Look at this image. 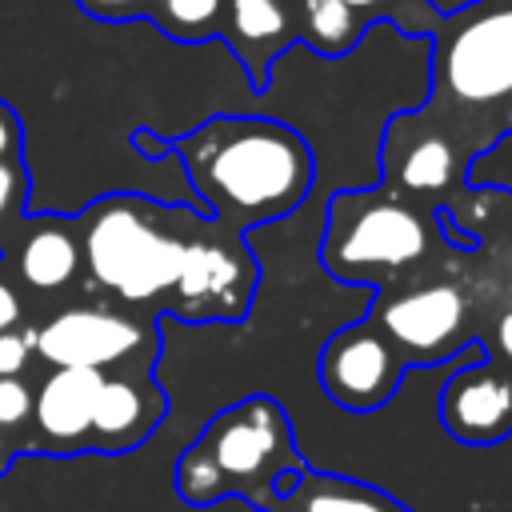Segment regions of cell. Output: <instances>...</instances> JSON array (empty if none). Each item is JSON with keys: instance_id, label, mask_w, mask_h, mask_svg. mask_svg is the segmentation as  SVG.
<instances>
[{"instance_id": "277c9868", "label": "cell", "mask_w": 512, "mask_h": 512, "mask_svg": "<svg viewBox=\"0 0 512 512\" xmlns=\"http://www.w3.org/2000/svg\"><path fill=\"white\" fill-rule=\"evenodd\" d=\"M428 44L432 92L424 108L484 156L512 132V4L468 0L444 12Z\"/></svg>"}, {"instance_id": "5bb4252c", "label": "cell", "mask_w": 512, "mask_h": 512, "mask_svg": "<svg viewBox=\"0 0 512 512\" xmlns=\"http://www.w3.org/2000/svg\"><path fill=\"white\" fill-rule=\"evenodd\" d=\"M104 372L96 368H52L40 392L32 396V416L40 432V452H88L92 408Z\"/></svg>"}, {"instance_id": "9c48e42d", "label": "cell", "mask_w": 512, "mask_h": 512, "mask_svg": "<svg viewBox=\"0 0 512 512\" xmlns=\"http://www.w3.org/2000/svg\"><path fill=\"white\" fill-rule=\"evenodd\" d=\"M36 352L52 368H128L160 360V332L152 316H132L112 304H80L56 312L36 328Z\"/></svg>"}, {"instance_id": "cb8c5ba5", "label": "cell", "mask_w": 512, "mask_h": 512, "mask_svg": "<svg viewBox=\"0 0 512 512\" xmlns=\"http://www.w3.org/2000/svg\"><path fill=\"white\" fill-rule=\"evenodd\" d=\"M480 348H484V356H492L496 364L512 368V304H508V308L488 324V332H484Z\"/></svg>"}, {"instance_id": "4316f807", "label": "cell", "mask_w": 512, "mask_h": 512, "mask_svg": "<svg viewBox=\"0 0 512 512\" xmlns=\"http://www.w3.org/2000/svg\"><path fill=\"white\" fill-rule=\"evenodd\" d=\"M500 272H504V296H508V304H512V260H508Z\"/></svg>"}, {"instance_id": "44dd1931", "label": "cell", "mask_w": 512, "mask_h": 512, "mask_svg": "<svg viewBox=\"0 0 512 512\" xmlns=\"http://www.w3.org/2000/svg\"><path fill=\"white\" fill-rule=\"evenodd\" d=\"M36 352V328H8L0 332V376H20L28 356Z\"/></svg>"}, {"instance_id": "8fae6325", "label": "cell", "mask_w": 512, "mask_h": 512, "mask_svg": "<svg viewBox=\"0 0 512 512\" xmlns=\"http://www.w3.org/2000/svg\"><path fill=\"white\" fill-rule=\"evenodd\" d=\"M440 428L468 448H492L512 436V368L496 364L476 348L460 368L448 372L436 400Z\"/></svg>"}, {"instance_id": "2e32d148", "label": "cell", "mask_w": 512, "mask_h": 512, "mask_svg": "<svg viewBox=\"0 0 512 512\" xmlns=\"http://www.w3.org/2000/svg\"><path fill=\"white\" fill-rule=\"evenodd\" d=\"M16 268H20L24 284H32L40 292L68 288L84 268L76 228L68 220H48V224L32 228L16 252Z\"/></svg>"}, {"instance_id": "9a60e30c", "label": "cell", "mask_w": 512, "mask_h": 512, "mask_svg": "<svg viewBox=\"0 0 512 512\" xmlns=\"http://www.w3.org/2000/svg\"><path fill=\"white\" fill-rule=\"evenodd\" d=\"M264 512H416V508H408L404 500H396L392 492L368 480L304 464L300 472L280 476L276 496Z\"/></svg>"}, {"instance_id": "4fadbf2b", "label": "cell", "mask_w": 512, "mask_h": 512, "mask_svg": "<svg viewBox=\"0 0 512 512\" xmlns=\"http://www.w3.org/2000/svg\"><path fill=\"white\" fill-rule=\"evenodd\" d=\"M220 40L240 60L248 88L268 92L276 60L300 44L296 36V0H228Z\"/></svg>"}, {"instance_id": "603a6c76", "label": "cell", "mask_w": 512, "mask_h": 512, "mask_svg": "<svg viewBox=\"0 0 512 512\" xmlns=\"http://www.w3.org/2000/svg\"><path fill=\"white\" fill-rule=\"evenodd\" d=\"M24 200H28V172H24V164L20 160L0 164V224L8 216H16L24 208Z\"/></svg>"}, {"instance_id": "52a82bcc", "label": "cell", "mask_w": 512, "mask_h": 512, "mask_svg": "<svg viewBox=\"0 0 512 512\" xmlns=\"http://www.w3.org/2000/svg\"><path fill=\"white\" fill-rule=\"evenodd\" d=\"M260 288V260L252 244L216 224L212 216H200L188 248L180 276L160 304L164 316L188 320V324H240L252 312Z\"/></svg>"}, {"instance_id": "ac0fdd59", "label": "cell", "mask_w": 512, "mask_h": 512, "mask_svg": "<svg viewBox=\"0 0 512 512\" xmlns=\"http://www.w3.org/2000/svg\"><path fill=\"white\" fill-rule=\"evenodd\" d=\"M228 0H156L148 24H156L176 44H204L220 40Z\"/></svg>"}, {"instance_id": "484cf974", "label": "cell", "mask_w": 512, "mask_h": 512, "mask_svg": "<svg viewBox=\"0 0 512 512\" xmlns=\"http://www.w3.org/2000/svg\"><path fill=\"white\" fill-rule=\"evenodd\" d=\"M16 320H20V300H16V292L0 280V332L16 328Z\"/></svg>"}, {"instance_id": "83f0119b", "label": "cell", "mask_w": 512, "mask_h": 512, "mask_svg": "<svg viewBox=\"0 0 512 512\" xmlns=\"http://www.w3.org/2000/svg\"><path fill=\"white\" fill-rule=\"evenodd\" d=\"M492 4H512V0H492Z\"/></svg>"}, {"instance_id": "7402d4cb", "label": "cell", "mask_w": 512, "mask_h": 512, "mask_svg": "<svg viewBox=\"0 0 512 512\" xmlns=\"http://www.w3.org/2000/svg\"><path fill=\"white\" fill-rule=\"evenodd\" d=\"M32 416V392L20 376H0V428H16Z\"/></svg>"}, {"instance_id": "7c38bea8", "label": "cell", "mask_w": 512, "mask_h": 512, "mask_svg": "<svg viewBox=\"0 0 512 512\" xmlns=\"http://www.w3.org/2000/svg\"><path fill=\"white\" fill-rule=\"evenodd\" d=\"M152 368L156 364H128L104 372L92 408L88 452H132L160 428L168 416V392Z\"/></svg>"}, {"instance_id": "30bf717a", "label": "cell", "mask_w": 512, "mask_h": 512, "mask_svg": "<svg viewBox=\"0 0 512 512\" xmlns=\"http://www.w3.org/2000/svg\"><path fill=\"white\" fill-rule=\"evenodd\" d=\"M404 372H408L404 360L396 356V348L368 312L352 324H340L316 356V380L324 396L356 416L384 408L400 392Z\"/></svg>"}, {"instance_id": "ba28073f", "label": "cell", "mask_w": 512, "mask_h": 512, "mask_svg": "<svg viewBox=\"0 0 512 512\" xmlns=\"http://www.w3.org/2000/svg\"><path fill=\"white\" fill-rule=\"evenodd\" d=\"M472 160H476L472 144L428 108L396 112L384 124L380 188L400 200L444 212L464 196Z\"/></svg>"}, {"instance_id": "5b68a950", "label": "cell", "mask_w": 512, "mask_h": 512, "mask_svg": "<svg viewBox=\"0 0 512 512\" xmlns=\"http://www.w3.org/2000/svg\"><path fill=\"white\" fill-rule=\"evenodd\" d=\"M200 216V208L160 204L140 192H108L92 200L76 220L88 280L120 304L160 308L180 276Z\"/></svg>"}, {"instance_id": "ffe728a7", "label": "cell", "mask_w": 512, "mask_h": 512, "mask_svg": "<svg viewBox=\"0 0 512 512\" xmlns=\"http://www.w3.org/2000/svg\"><path fill=\"white\" fill-rule=\"evenodd\" d=\"M156 0H76V8L88 16V20H100V24H128V20H148Z\"/></svg>"}, {"instance_id": "6da1fadb", "label": "cell", "mask_w": 512, "mask_h": 512, "mask_svg": "<svg viewBox=\"0 0 512 512\" xmlns=\"http://www.w3.org/2000/svg\"><path fill=\"white\" fill-rule=\"evenodd\" d=\"M132 144L144 156H176L200 212L240 236L292 216L316 184V156L308 140L272 116L224 112L176 140L136 128Z\"/></svg>"}, {"instance_id": "7a4b0ae2", "label": "cell", "mask_w": 512, "mask_h": 512, "mask_svg": "<svg viewBox=\"0 0 512 512\" xmlns=\"http://www.w3.org/2000/svg\"><path fill=\"white\" fill-rule=\"evenodd\" d=\"M316 256L332 280L364 284L376 296L452 272L468 252L448 244L432 208L400 200L376 184L332 192Z\"/></svg>"}, {"instance_id": "d6986e66", "label": "cell", "mask_w": 512, "mask_h": 512, "mask_svg": "<svg viewBox=\"0 0 512 512\" xmlns=\"http://www.w3.org/2000/svg\"><path fill=\"white\" fill-rule=\"evenodd\" d=\"M340 4H348L364 28L388 20L404 36H420V40H428L444 20V8L436 0H340Z\"/></svg>"}, {"instance_id": "8992f818", "label": "cell", "mask_w": 512, "mask_h": 512, "mask_svg": "<svg viewBox=\"0 0 512 512\" xmlns=\"http://www.w3.org/2000/svg\"><path fill=\"white\" fill-rule=\"evenodd\" d=\"M504 308V296H480V272L460 260L452 272L376 292L368 316L388 336L404 368H436L476 352Z\"/></svg>"}, {"instance_id": "3957f363", "label": "cell", "mask_w": 512, "mask_h": 512, "mask_svg": "<svg viewBox=\"0 0 512 512\" xmlns=\"http://www.w3.org/2000/svg\"><path fill=\"white\" fill-rule=\"evenodd\" d=\"M304 464L288 408L272 392H248L220 408L176 456L172 484L188 508L244 500L264 512L280 476H292Z\"/></svg>"}, {"instance_id": "e0dca14e", "label": "cell", "mask_w": 512, "mask_h": 512, "mask_svg": "<svg viewBox=\"0 0 512 512\" xmlns=\"http://www.w3.org/2000/svg\"><path fill=\"white\" fill-rule=\"evenodd\" d=\"M364 32L368 28L340 0H296V36L304 48H312L324 60L352 52L364 40Z\"/></svg>"}, {"instance_id": "d4e9b609", "label": "cell", "mask_w": 512, "mask_h": 512, "mask_svg": "<svg viewBox=\"0 0 512 512\" xmlns=\"http://www.w3.org/2000/svg\"><path fill=\"white\" fill-rule=\"evenodd\" d=\"M20 140H24V128H20L16 112L0 100V164L20 160Z\"/></svg>"}]
</instances>
